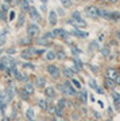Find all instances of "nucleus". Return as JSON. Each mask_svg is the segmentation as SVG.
Wrapping results in <instances>:
<instances>
[{"mask_svg":"<svg viewBox=\"0 0 120 121\" xmlns=\"http://www.w3.org/2000/svg\"><path fill=\"white\" fill-rule=\"evenodd\" d=\"M42 121H47V120H42Z\"/></svg>","mask_w":120,"mask_h":121,"instance_id":"50","label":"nucleus"},{"mask_svg":"<svg viewBox=\"0 0 120 121\" xmlns=\"http://www.w3.org/2000/svg\"><path fill=\"white\" fill-rule=\"evenodd\" d=\"M104 85H105V87H108V89H115L116 82L115 81H112V79H109V78H107L105 82H104Z\"/></svg>","mask_w":120,"mask_h":121,"instance_id":"18","label":"nucleus"},{"mask_svg":"<svg viewBox=\"0 0 120 121\" xmlns=\"http://www.w3.org/2000/svg\"><path fill=\"white\" fill-rule=\"evenodd\" d=\"M41 1H42L43 4H46V3H47V1H49V0H41Z\"/></svg>","mask_w":120,"mask_h":121,"instance_id":"48","label":"nucleus"},{"mask_svg":"<svg viewBox=\"0 0 120 121\" xmlns=\"http://www.w3.org/2000/svg\"><path fill=\"white\" fill-rule=\"evenodd\" d=\"M94 90L97 91L99 94H104V89H101V87H100V86H97V87H96V89H94Z\"/></svg>","mask_w":120,"mask_h":121,"instance_id":"38","label":"nucleus"},{"mask_svg":"<svg viewBox=\"0 0 120 121\" xmlns=\"http://www.w3.org/2000/svg\"><path fill=\"white\" fill-rule=\"evenodd\" d=\"M30 42H31V38H30V36H27V38L22 39V42H20V43H23V44H28Z\"/></svg>","mask_w":120,"mask_h":121,"instance_id":"34","label":"nucleus"},{"mask_svg":"<svg viewBox=\"0 0 120 121\" xmlns=\"http://www.w3.org/2000/svg\"><path fill=\"white\" fill-rule=\"evenodd\" d=\"M89 83H90V86L93 87V89H96V87L99 86V85H96V81H94V79H90V81H89Z\"/></svg>","mask_w":120,"mask_h":121,"instance_id":"37","label":"nucleus"},{"mask_svg":"<svg viewBox=\"0 0 120 121\" xmlns=\"http://www.w3.org/2000/svg\"><path fill=\"white\" fill-rule=\"evenodd\" d=\"M1 12H8V9H9V5L7 4V3H4V4H1Z\"/></svg>","mask_w":120,"mask_h":121,"instance_id":"30","label":"nucleus"},{"mask_svg":"<svg viewBox=\"0 0 120 121\" xmlns=\"http://www.w3.org/2000/svg\"><path fill=\"white\" fill-rule=\"evenodd\" d=\"M47 113H50V114H54L55 116V112H57V105H49V108L46 110Z\"/></svg>","mask_w":120,"mask_h":121,"instance_id":"26","label":"nucleus"},{"mask_svg":"<svg viewBox=\"0 0 120 121\" xmlns=\"http://www.w3.org/2000/svg\"><path fill=\"white\" fill-rule=\"evenodd\" d=\"M45 95H46L47 98H50V99L55 98V95H57L55 89H54L53 86H46L45 87Z\"/></svg>","mask_w":120,"mask_h":121,"instance_id":"9","label":"nucleus"},{"mask_svg":"<svg viewBox=\"0 0 120 121\" xmlns=\"http://www.w3.org/2000/svg\"><path fill=\"white\" fill-rule=\"evenodd\" d=\"M54 117H55V121H65L64 117H57V116H54Z\"/></svg>","mask_w":120,"mask_h":121,"instance_id":"42","label":"nucleus"},{"mask_svg":"<svg viewBox=\"0 0 120 121\" xmlns=\"http://www.w3.org/2000/svg\"><path fill=\"white\" fill-rule=\"evenodd\" d=\"M64 7H70L72 5V0H60Z\"/></svg>","mask_w":120,"mask_h":121,"instance_id":"29","label":"nucleus"},{"mask_svg":"<svg viewBox=\"0 0 120 121\" xmlns=\"http://www.w3.org/2000/svg\"><path fill=\"white\" fill-rule=\"evenodd\" d=\"M0 70H7V67H5V65L0 60Z\"/></svg>","mask_w":120,"mask_h":121,"instance_id":"41","label":"nucleus"},{"mask_svg":"<svg viewBox=\"0 0 120 121\" xmlns=\"http://www.w3.org/2000/svg\"><path fill=\"white\" fill-rule=\"evenodd\" d=\"M34 110H32V108H28L26 110V118H27V121H31V120H34Z\"/></svg>","mask_w":120,"mask_h":121,"instance_id":"19","label":"nucleus"},{"mask_svg":"<svg viewBox=\"0 0 120 121\" xmlns=\"http://www.w3.org/2000/svg\"><path fill=\"white\" fill-rule=\"evenodd\" d=\"M62 73H64V75L66 78H69V79H72V78H74V74H76V71H74L73 69H69V67H65L64 70H62Z\"/></svg>","mask_w":120,"mask_h":121,"instance_id":"11","label":"nucleus"},{"mask_svg":"<svg viewBox=\"0 0 120 121\" xmlns=\"http://www.w3.org/2000/svg\"><path fill=\"white\" fill-rule=\"evenodd\" d=\"M23 67H26V69H31V70L35 69V66L31 65V63H23Z\"/></svg>","mask_w":120,"mask_h":121,"instance_id":"35","label":"nucleus"},{"mask_svg":"<svg viewBox=\"0 0 120 121\" xmlns=\"http://www.w3.org/2000/svg\"><path fill=\"white\" fill-rule=\"evenodd\" d=\"M53 32L55 36H60L62 39H69V36H70V32L65 31L64 28H55V30H53Z\"/></svg>","mask_w":120,"mask_h":121,"instance_id":"6","label":"nucleus"},{"mask_svg":"<svg viewBox=\"0 0 120 121\" xmlns=\"http://www.w3.org/2000/svg\"><path fill=\"white\" fill-rule=\"evenodd\" d=\"M46 71H47V74H50V77H51V78H55V79L61 75V70L58 69L55 65H47Z\"/></svg>","mask_w":120,"mask_h":121,"instance_id":"4","label":"nucleus"},{"mask_svg":"<svg viewBox=\"0 0 120 121\" xmlns=\"http://www.w3.org/2000/svg\"><path fill=\"white\" fill-rule=\"evenodd\" d=\"M49 102H47V99H45V98H41V99H38V106L41 109H43V110H47V108H49Z\"/></svg>","mask_w":120,"mask_h":121,"instance_id":"15","label":"nucleus"},{"mask_svg":"<svg viewBox=\"0 0 120 121\" xmlns=\"http://www.w3.org/2000/svg\"><path fill=\"white\" fill-rule=\"evenodd\" d=\"M108 3H116V1H117V0H107Z\"/></svg>","mask_w":120,"mask_h":121,"instance_id":"46","label":"nucleus"},{"mask_svg":"<svg viewBox=\"0 0 120 121\" xmlns=\"http://www.w3.org/2000/svg\"><path fill=\"white\" fill-rule=\"evenodd\" d=\"M5 43V35H0V46Z\"/></svg>","mask_w":120,"mask_h":121,"instance_id":"36","label":"nucleus"},{"mask_svg":"<svg viewBox=\"0 0 120 121\" xmlns=\"http://www.w3.org/2000/svg\"><path fill=\"white\" fill-rule=\"evenodd\" d=\"M37 43H38V44H42V46H46V44L49 43V40H47V39H45V38H41L38 42H37Z\"/></svg>","mask_w":120,"mask_h":121,"instance_id":"32","label":"nucleus"},{"mask_svg":"<svg viewBox=\"0 0 120 121\" xmlns=\"http://www.w3.org/2000/svg\"><path fill=\"white\" fill-rule=\"evenodd\" d=\"M103 55H104V56L109 55V50H107V48H103Z\"/></svg>","mask_w":120,"mask_h":121,"instance_id":"40","label":"nucleus"},{"mask_svg":"<svg viewBox=\"0 0 120 121\" xmlns=\"http://www.w3.org/2000/svg\"><path fill=\"white\" fill-rule=\"evenodd\" d=\"M35 85L39 87V89H43L45 85H46V79L43 77H37V81H35Z\"/></svg>","mask_w":120,"mask_h":121,"instance_id":"16","label":"nucleus"},{"mask_svg":"<svg viewBox=\"0 0 120 121\" xmlns=\"http://www.w3.org/2000/svg\"><path fill=\"white\" fill-rule=\"evenodd\" d=\"M72 52H73L74 55H78V54H81V50L78 47H72Z\"/></svg>","mask_w":120,"mask_h":121,"instance_id":"33","label":"nucleus"},{"mask_svg":"<svg viewBox=\"0 0 120 121\" xmlns=\"http://www.w3.org/2000/svg\"><path fill=\"white\" fill-rule=\"evenodd\" d=\"M28 12H30V17L32 19V20H37V22H39V20H41V15H39V12L37 11V8L30 7Z\"/></svg>","mask_w":120,"mask_h":121,"instance_id":"10","label":"nucleus"},{"mask_svg":"<svg viewBox=\"0 0 120 121\" xmlns=\"http://www.w3.org/2000/svg\"><path fill=\"white\" fill-rule=\"evenodd\" d=\"M117 39H119V40H120V30L117 31Z\"/></svg>","mask_w":120,"mask_h":121,"instance_id":"47","label":"nucleus"},{"mask_svg":"<svg viewBox=\"0 0 120 121\" xmlns=\"http://www.w3.org/2000/svg\"><path fill=\"white\" fill-rule=\"evenodd\" d=\"M115 82H116V85H120V75L115 79Z\"/></svg>","mask_w":120,"mask_h":121,"instance_id":"43","label":"nucleus"},{"mask_svg":"<svg viewBox=\"0 0 120 121\" xmlns=\"http://www.w3.org/2000/svg\"><path fill=\"white\" fill-rule=\"evenodd\" d=\"M78 98L81 99V102H86V99H88V93L85 90H81L78 93Z\"/></svg>","mask_w":120,"mask_h":121,"instance_id":"20","label":"nucleus"},{"mask_svg":"<svg viewBox=\"0 0 120 121\" xmlns=\"http://www.w3.org/2000/svg\"><path fill=\"white\" fill-rule=\"evenodd\" d=\"M39 31H41V28H39V26L37 23H30L28 27H27V35H28L30 38L37 36V35L39 34Z\"/></svg>","mask_w":120,"mask_h":121,"instance_id":"3","label":"nucleus"},{"mask_svg":"<svg viewBox=\"0 0 120 121\" xmlns=\"http://www.w3.org/2000/svg\"><path fill=\"white\" fill-rule=\"evenodd\" d=\"M12 54H15V48H8L7 50V55H12Z\"/></svg>","mask_w":120,"mask_h":121,"instance_id":"39","label":"nucleus"},{"mask_svg":"<svg viewBox=\"0 0 120 121\" xmlns=\"http://www.w3.org/2000/svg\"><path fill=\"white\" fill-rule=\"evenodd\" d=\"M74 69H76V71H80L82 69V62L80 59H76V58H74Z\"/></svg>","mask_w":120,"mask_h":121,"instance_id":"23","label":"nucleus"},{"mask_svg":"<svg viewBox=\"0 0 120 121\" xmlns=\"http://www.w3.org/2000/svg\"><path fill=\"white\" fill-rule=\"evenodd\" d=\"M85 13L88 17H92V19H97L99 16H101V9L96 5H88L85 8Z\"/></svg>","mask_w":120,"mask_h":121,"instance_id":"2","label":"nucleus"},{"mask_svg":"<svg viewBox=\"0 0 120 121\" xmlns=\"http://www.w3.org/2000/svg\"><path fill=\"white\" fill-rule=\"evenodd\" d=\"M69 23L73 24L76 28H84V27H86V22L84 19H81V17H80V19H72Z\"/></svg>","mask_w":120,"mask_h":121,"instance_id":"8","label":"nucleus"},{"mask_svg":"<svg viewBox=\"0 0 120 121\" xmlns=\"http://www.w3.org/2000/svg\"><path fill=\"white\" fill-rule=\"evenodd\" d=\"M70 35H74V36H78V38H86L88 36V32H85V31H80V30H76L72 31L70 32Z\"/></svg>","mask_w":120,"mask_h":121,"instance_id":"14","label":"nucleus"},{"mask_svg":"<svg viewBox=\"0 0 120 121\" xmlns=\"http://www.w3.org/2000/svg\"><path fill=\"white\" fill-rule=\"evenodd\" d=\"M119 75H120V73L115 69V67H108V69H107V77L109 78V79L115 81V79L119 77Z\"/></svg>","mask_w":120,"mask_h":121,"instance_id":"7","label":"nucleus"},{"mask_svg":"<svg viewBox=\"0 0 120 121\" xmlns=\"http://www.w3.org/2000/svg\"><path fill=\"white\" fill-rule=\"evenodd\" d=\"M5 3H7V4H8V3H11V0H4Z\"/></svg>","mask_w":120,"mask_h":121,"instance_id":"49","label":"nucleus"},{"mask_svg":"<svg viewBox=\"0 0 120 121\" xmlns=\"http://www.w3.org/2000/svg\"><path fill=\"white\" fill-rule=\"evenodd\" d=\"M107 17L108 19H111V20H119L120 19V13L119 12H109Z\"/></svg>","mask_w":120,"mask_h":121,"instance_id":"21","label":"nucleus"},{"mask_svg":"<svg viewBox=\"0 0 120 121\" xmlns=\"http://www.w3.org/2000/svg\"><path fill=\"white\" fill-rule=\"evenodd\" d=\"M58 89H60V90L62 91L65 95H69V97L77 95L76 89L73 87V85H70V82H65V83H62V85H60V86H58Z\"/></svg>","mask_w":120,"mask_h":121,"instance_id":"1","label":"nucleus"},{"mask_svg":"<svg viewBox=\"0 0 120 121\" xmlns=\"http://www.w3.org/2000/svg\"><path fill=\"white\" fill-rule=\"evenodd\" d=\"M70 81H72V85H73L74 89H77V90H81V82H80L78 79H76V78H72Z\"/></svg>","mask_w":120,"mask_h":121,"instance_id":"22","label":"nucleus"},{"mask_svg":"<svg viewBox=\"0 0 120 121\" xmlns=\"http://www.w3.org/2000/svg\"><path fill=\"white\" fill-rule=\"evenodd\" d=\"M57 58H58V59H65V58H66V54H65L64 51H58L57 52Z\"/></svg>","mask_w":120,"mask_h":121,"instance_id":"31","label":"nucleus"},{"mask_svg":"<svg viewBox=\"0 0 120 121\" xmlns=\"http://www.w3.org/2000/svg\"><path fill=\"white\" fill-rule=\"evenodd\" d=\"M34 55H37V50L32 48V47H28V48H26V50H23V51L20 52V56L24 58V59H30V58H32Z\"/></svg>","mask_w":120,"mask_h":121,"instance_id":"5","label":"nucleus"},{"mask_svg":"<svg viewBox=\"0 0 120 121\" xmlns=\"http://www.w3.org/2000/svg\"><path fill=\"white\" fill-rule=\"evenodd\" d=\"M49 23H50L51 26H54L57 23V12L55 11H50V12H49Z\"/></svg>","mask_w":120,"mask_h":121,"instance_id":"13","label":"nucleus"},{"mask_svg":"<svg viewBox=\"0 0 120 121\" xmlns=\"http://www.w3.org/2000/svg\"><path fill=\"white\" fill-rule=\"evenodd\" d=\"M1 121H9V120H8V117H7V116H4V117H3V120H1Z\"/></svg>","mask_w":120,"mask_h":121,"instance_id":"45","label":"nucleus"},{"mask_svg":"<svg viewBox=\"0 0 120 121\" xmlns=\"http://www.w3.org/2000/svg\"><path fill=\"white\" fill-rule=\"evenodd\" d=\"M66 105H68V101H66L65 98H61L60 101H58L57 106H58V108H61V109H65V108H66Z\"/></svg>","mask_w":120,"mask_h":121,"instance_id":"24","label":"nucleus"},{"mask_svg":"<svg viewBox=\"0 0 120 121\" xmlns=\"http://www.w3.org/2000/svg\"><path fill=\"white\" fill-rule=\"evenodd\" d=\"M112 98H113L115 105H119L120 104V93H112Z\"/></svg>","mask_w":120,"mask_h":121,"instance_id":"25","label":"nucleus"},{"mask_svg":"<svg viewBox=\"0 0 120 121\" xmlns=\"http://www.w3.org/2000/svg\"><path fill=\"white\" fill-rule=\"evenodd\" d=\"M14 17H15V12H11V13H9V19H11V20H12Z\"/></svg>","mask_w":120,"mask_h":121,"instance_id":"44","label":"nucleus"},{"mask_svg":"<svg viewBox=\"0 0 120 121\" xmlns=\"http://www.w3.org/2000/svg\"><path fill=\"white\" fill-rule=\"evenodd\" d=\"M23 89H24V90L27 91V93H28V94L30 95H32L34 94V85H32V83H30V82H27L26 85H24V87H23Z\"/></svg>","mask_w":120,"mask_h":121,"instance_id":"17","label":"nucleus"},{"mask_svg":"<svg viewBox=\"0 0 120 121\" xmlns=\"http://www.w3.org/2000/svg\"><path fill=\"white\" fill-rule=\"evenodd\" d=\"M28 95H30V94H28V93H27L24 89H22V90H20V97H22L23 99H28Z\"/></svg>","mask_w":120,"mask_h":121,"instance_id":"28","label":"nucleus"},{"mask_svg":"<svg viewBox=\"0 0 120 121\" xmlns=\"http://www.w3.org/2000/svg\"><path fill=\"white\" fill-rule=\"evenodd\" d=\"M45 58H46V60L51 62V60H54L57 58V52L53 51V50H49V51H46V54H45Z\"/></svg>","mask_w":120,"mask_h":121,"instance_id":"12","label":"nucleus"},{"mask_svg":"<svg viewBox=\"0 0 120 121\" xmlns=\"http://www.w3.org/2000/svg\"><path fill=\"white\" fill-rule=\"evenodd\" d=\"M20 7L24 9V11H28V9H30V5H28V1H27V0H22L20 1Z\"/></svg>","mask_w":120,"mask_h":121,"instance_id":"27","label":"nucleus"}]
</instances>
